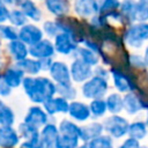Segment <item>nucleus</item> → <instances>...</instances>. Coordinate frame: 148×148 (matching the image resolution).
Wrapping results in <instances>:
<instances>
[{"label": "nucleus", "instance_id": "nucleus-9", "mask_svg": "<svg viewBox=\"0 0 148 148\" xmlns=\"http://www.w3.org/2000/svg\"><path fill=\"white\" fill-rule=\"evenodd\" d=\"M59 132L54 124H46L39 132V141L43 148H56Z\"/></svg>", "mask_w": 148, "mask_h": 148}, {"label": "nucleus", "instance_id": "nucleus-29", "mask_svg": "<svg viewBox=\"0 0 148 148\" xmlns=\"http://www.w3.org/2000/svg\"><path fill=\"white\" fill-rule=\"evenodd\" d=\"M18 135L24 138V141L27 140H32V139H38L39 138V131L25 123H21L17 128Z\"/></svg>", "mask_w": 148, "mask_h": 148}, {"label": "nucleus", "instance_id": "nucleus-43", "mask_svg": "<svg viewBox=\"0 0 148 148\" xmlns=\"http://www.w3.org/2000/svg\"><path fill=\"white\" fill-rule=\"evenodd\" d=\"M8 15H9V10H8L7 6L0 1V23L8 20Z\"/></svg>", "mask_w": 148, "mask_h": 148}, {"label": "nucleus", "instance_id": "nucleus-52", "mask_svg": "<svg viewBox=\"0 0 148 148\" xmlns=\"http://www.w3.org/2000/svg\"><path fill=\"white\" fill-rule=\"evenodd\" d=\"M0 126H1V121H0Z\"/></svg>", "mask_w": 148, "mask_h": 148}, {"label": "nucleus", "instance_id": "nucleus-24", "mask_svg": "<svg viewBox=\"0 0 148 148\" xmlns=\"http://www.w3.org/2000/svg\"><path fill=\"white\" fill-rule=\"evenodd\" d=\"M127 133H128L131 139H134V140L139 141V140H141V139H143L146 136V134H147V126L142 121H135V123L128 125Z\"/></svg>", "mask_w": 148, "mask_h": 148}, {"label": "nucleus", "instance_id": "nucleus-20", "mask_svg": "<svg viewBox=\"0 0 148 148\" xmlns=\"http://www.w3.org/2000/svg\"><path fill=\"white\" fill-rule=\"evenodd\" d=\"M8 51L10 53V56L18 62L23 59L27 58L28 56V49L25 46L24 43H22L21 40L18 39H15V40H12L9 44H8Z\"/></svg>", "mask_w": 148, "mask_h": 148}, {"label": "nucleus", "instance_id": "nucleus-12", "mask_svg": "<svg viewBox=\"0 0 148 148\" xmlns=\"http://www.w3.org/2000/svg\"><path fill=\"white\" fill-rule=\"evenodd\" d=\"M50 73L53 80L58 84H71V75L67 66L62 62H52L50 67Z\"/></svg>", "mask_w": 148, "mask_h": 148}, {"label": "nucleus", "instance_id": "nucleus-8", "mask_svg": "<svg viewBox=\"0 0 148 148\" xmlns=\"http://www.w3.org/2000/svg\"><path fill=\"white\" fill-rule=\"evenodd\" d=\"M42 37H43L42 30L32 24L23 25L20 29V31L17 32V39L21 40L22 43L29 44V45H34V44L38 43L39 40H42Z\"/></svg>", "mask_w": 148, "mask_h": 148}, {"label": "nucleus", "instance_id": "nucleus-45", "mask_svg": "<svg viewBox=\"0 0 148 148\" xmlns=\"http://www.w3.org/2000/svg\"><path fill=\"white\" fill-rule=\"evenodd\" d=\"M130 64H132L135 67H143L145 66L143 59L138 57V56H130Z\"/></svg>", "mask_w": 148, "mask_h": 148}, {"label": "nucleus", "instance_id": "nucleus-3", "mask_svg": "<svg viewBox=\"0 0 148 148\" xmlns=\"http://www.w3.org/2000/svg\"><path fill=\"white\" fill-rule=\"evenodd\" d=\"M108 89V83L105 79L95 76L88 82H86L82 87V94L87 98H94V99H99L106 91Z\"/></svg>", "mask_w": 148, "mask_h": 148}, {"label": "nucleus", "instance_id": "nucleus-37", "mask_svg": "<svg viewBox=\"0 0 148 148\" xmlns=\"http://www.w3.org/2000/svg\"><path fill=\"white\" fill-rule=\"evenodd\" d=\"M56 91H58L59 95L66 101L73 99L76 95L75 89L71 84H58V86H56Z\"/></svg>", "mask_w": 148, "mask_h": 148}, {"label": "nucleus", "instance_id": "nucleus-14", "mask_svg": "<svg viewBox=\"0 0 148 148\" xmlns=\"http://www.w3.org/2000/svg\"><path fill=\"white\" fill-rule=\"evenodd\" d=\"M54 47L58 52L62 54H68L72 51L76 50V45L72 37L65 32H60L56 36V42H54Z\"/></svg>", "mask_w": 148, "mask_h": 148}, {"label": "nucleus", "instance_id": "nucleus-5", "mask_svg": "<svg viewBox=\"0 0 148 148\" xmlns=\"http://www.w3.org/2000/svg\"><path fill=\"white\" fill-rule=\"evenodd\" d=\"M111 73L113 75L114 84L119 91H123V92L130 91V90H134L138 87L136 81H135V76L131 72L112 68Z\"/></svg>", "mask_w": 148, "mask_h": 148}, {"label": "nucleus", "instance_id": "nucleus-10", "mask_svg": "<svg viewBox=\"0 0 148 148\" xmlns=\"http://www.w3.org/2000/svg\"><path fill=\"white\" fill-rule=\"evenodd\" d=\"M20 143V135L13 126H0V147L14 148Z\"/></svg>", "mask_w": 148, "mask_h": 148}, {"label": "nucleus", "instance_id": "nucleus-47", "mask_svg": "<svg viewBox=\"0 0 148 148\" xmlns=\"http://www.w3.org/2000/svg\"><path fill=\"white\" fill-rule=\"evenodd\" d=\"M96 73H97V76H99V77H103V79L106 77V72L103 68H101V67H98L96 69Z\"/></svg>", "mask_w": 148, "mask_h": 148}, {"label": "nucleus", "instance_id": "nucleus-22", "mask_svg": "<svg viewBox=\"0 0 148 148\" xmlns=\"http://www.w3.org/2000/svg\"><path fill=\"white\" fill-rule=\"evenodd\" d=\"M45 5L47 9L57 16H62L69 10V3L67 0H45Z\"/></svg>", "mask_w": 148, "mask_h": 148}, {"label": "nucleus", "instance_id": "nucleus-15", "mask_svg": "<svg viewBox=\"0 0 148 148\" xmlns=\"http://www.w3.org/2000/svg\"><path fill=\"white\" fill-rule=\"evenodd\" d=\"M44 110L46 112V114L51 116L58 112H68V102L66 99H64L62 97H57V98H50L47 101H45L44 103Z\"/></svg>", "mask_w": 148, "mask_h": 148}, {"label": "nucleus", "instance_id": "nucleus-44", "mask_svg": "<svg viewBox=\"0 0 148 148\" xmlns=\"http://www.w3.org/2000/svg\"><path fill=\"white\" fill-rule=\"evenodd\" d=\"M12 92V89L2 81V79H0V97H7L9 96Z\"/></svg>", "mask_w": 148, "mask_h": 148}, {"label": "nucleus", "instance_id": "nucleus-41", "mask_svg": "<svg viewBox=\"0 0 148 148\" xmlns=\"http://www.w3.org/2000/svg\"><path fill=\"white\" fill-rule=\"evenodd\" d=\"M20 148H43V146H42V143L39 141V138H38V139H32V140L23 141L20 145Z\"/></svg>", "mask_w": 148, "mask_h": 148}, {"label": "nucleus", "instance_id": "nucleus-50", "mask_svg": "<svg viewBox=\"0 0 148 148\" xmlns=\"http://www.w3.org/2000/svg\"><path fill=\"white\" fill-rule=\"evenodd\" d=\"M77 148H88V146H87V145H83V146H80V147H77Z\"/></svg>", "mask_w": 148, "mask_h": 148}, {"label": "nucleus", "instance_id": "nucleus-21", "mask_svg": "<svg viewBox=\"0 0 148 148\" xmlns=\"http://www.w3.org/2000/svg\"><path fill=\"white\" fill-rule=\"evenodd\" d=\"M123 108H125V110L128 113L133 114V113H136L139 110H141L143 105L139 96H136L134 92H130L123 99Z\"/></svg>", "mask_w": 148, "mask_h": 148}, {"label": "nucleus", "instance_id": "nucleus-1", "mask_svg": "<svg viewBox=\"0 0 148 148\" xmlns=\"http://www.w3.org/2000/svg\"><path fill=\"white\" fill-rule=\"evenodd\" d=\"M21 84L23 86V89L28 95V97L34 103H37V104L44 103L45 101L52 98L53 95L57 92L54 83L46 77L27 76V77H23Z\"/></svg>", "mask_w": 148, "mask_h": 148}, {"label": "nucleus", "instance_id": "nucleus-18", "mask_svg": "<svg viewBox=\"0 0 148 148\" xmlns=\"http://www.w3.org/2000/svg\"><path fill=\"white\" fill-rule=\"evenodd\" d=\"M75 12L80 16H91L98 12V6L95 0H76Z\"/></svg>", "mask_w": 148, "mask_h": 148}, {"label": "nucleus", "instance_id": "nucleus-40", "mask_svg": "<svg viewBox=\"0 0 148 148\" xmlns=\"http://www.w3.org/2000/svg\"><path fill=\"white\" fill-rule=\"evenodd\" d=\"M44 30L49 36H57L58 32L60 31L58 25L56 24V22H51V21L44 23Z\"/></svg>", "mask_w": 148, "mask_h": 148}, {"label": "nucleus", "instance_id": "nucleus-4", "mask_svg": "<svg viewBox=\"0 0 148 148\" xmlns=\"http://www.w3.org/2000/svg\"><path fill=\"white\" fill-rule=\"evenodd\" d=\"M128 123L125 118L119 116H111L105 119L103 124V130H105L110 136L113 138H121L127 133L128 130Z\"/></svg>", "mask_w": 148, "mask_h": 148}, {"label": "nucleus", "instance_id": "nucleus-16", "mask_svg": "<svg viewBox=\"0 0 148 148\" xmlns=\"http://www.w3.org/2000/svg\"><path fill=\"white\" fill-rule=\"evenodd\" d=\"M23 75H24V73L20 68H17L16 66H13V67H9L6 69L5 74L1 76V79L12 89V88L18 87L22 83Z\"/></svg>", "mask_w": 148, "mask_h": 148}, {"label": "nucleus", "instance_id": "nucleus-7", "mask_svg": "<svg viewBox=\"0 0 148 148\" xmlns=\"http://www.w3.org/2000/svg\"><path fill=\"white\" fill-rule=\"evenodd\" d=\"M47 119H49V117H47L46 112L42 108L36 105V106L29 108V110H28V112L24 117L23 123L39 130L40 127H43L44 125L47 124Z\"/></svg>", "mask_w": 148, "mask_h": 148}, {"label": "nucleus", "instance_id": "nucleus-6", "mask_svg": "<svg viewBox=\"0 0 148 148\" xmlns=\"http://www.w3.org/2000/svg\"><path fill=\"white\" fill-rule=\"evenodd\" d=\"M125 38L127 43L133 47H140L142 42L148 39V24L140 23L127 29Z\"/></svg>", "mask_w": 148, "mask_h": 148}, {"label": "nucleus", "instance_id": "nucleus-17", "mask_svg": "<svg viewBox=\"0 0 148 148\" xmlns=\"http://www.w3.org/2000/svg\"><path fill=\"white\" fill-rule=\"evenodd\" d=\"M103 125L98 123H91L83 127H80V139L83 141L89 142L90 140L102 135Z\"/></svg>", "mask_w": 148, "mask_h": 148}, {"label": "nucleus", "instance_id": "nucleus-34", "mask_svg": "<svg viewBox=\"0 0 148 148\" xmlns=\"http://www.w3.org/2000/svg\"><path fill=\"white\" fill-rule=\"evenodd\" d=\"M119 6H120V3H119L118 0H104L102 7L98 9V10H99V17L106 20V17H108L111 13L116 12Z\"/></svg>", "mask_w": 148, "mask_h": 148}, {"label": "nucleus", "instance_id": "nucleus-13", "mask_svg": "<svg viewBox=\"0 0 148 148\" xmlns=\"http://www.w3.org/2000/svg\"><path fill=\"white\" fill-rule=\"evenodd\" d=\"M71 74H72V77H73L74 81L82 82V81L87 80L88 77H90V75L92 73H91V69H90V66L89 65H87L86 62H83L80 59H76L72 64Z\"/></svg>", "mask_w": 148, "mask_h": 148}, {"label": "nucleus", "instance_id": "nucleus-48", "mask_svg": "<svg viewBox=\"0 0 148 148\" xmlns=\"http://www.w3.org/2000/svg\"><path fill=\"white\" fill-rule=\"evenodd\" d=\"M143 61H145V65H147V66H148V47H147V50H146V56H145Z\"/></svg>", "mask_w": 148, "mask_h": 148}, {"label": "nucleus", "instance_id": "nucleus-42", "mask_svg": "<svg viewBox=\"0 0 148 148\" xmlns=\"http://www.w3.org/2000/svg\"><path fill=\"white\" fill-rule=\"evenodd\" d=\"M119 148H140V145H139V141L138 140H134V139L128 138L127 140H125L123 142L121 146H119Z\"/></svg>", "mask_w": 148, "mask_h": 148}, {"label": "nucleus", "instance_id": "nucleus-36", "mask_svg": "<svg viewBox=\"0 0 148 148\" xmlns=\"http://www.w3.org/2000/svg\"><path fill=\"white\" fill-rule=\"evenodd\" d=\"M148 18V0H140L135 5V20L145 21Z\"/></svg>", "mask_w": 148, "mask_h": 148}, {"label": "nucleus", "instance_id": "nucleus-39", "mask_svg": "<svg viewBox=\"0 0 148 148\" xmlns=\"http://www.w3.org/2000/svg\"><path fill=\"white\" fill-rule=\"evenodd\" d=\"M0 38H5L8 40H15L17 39V31L15 30V28L10 27V25H3L0 24Z\"/></svg>", "mask_w": 148, "mask_h": 148}, {"label": "nucleus", "instance_id": "nucleus-51", "mask_svg": "<svg viewBox=\"0 0 148 148\" xmlns=\"http://www.w3.org/2000/svg\"><path fill=\"white\" fill-rule=\"evenodd\" d=\"M147 110H148V108H147ZM146 126H148V111H147V121H146Z\"/></svg>", "mask_w": 148, "mask_h": 148}, {"label": "nucleus", "instance_id": "nucleus-31", "mask_svg": "<svg viewBox=\"0 0 148 148\" xmlns=\"http://www.w3.org/2000/svg\"><path fill=\"white\" fill-rule=\"evenodd\" d=\"M79 138L71 136V135H64L59 134L56 143V148H77Z\"/></svg>", "mask_w": 148, "mask_h": 148}, {"label": "nucleus", "instance_id": "nucleus-32", "mask_svg": "<svg viewBox=\"0 0 148 148\" xmlns=\"http://www.w3.org/2000/svg\"><path fill=\"white\" fill-rule=\"evenodd\" d=\"M88 148H113L112 139L109 135H99L87 143Z\"/></svg>", "mask_w": 148, "mask_h": 148}, {"label": "nucleus", "instance_id": "nucleus-25", "mask_svg": "<svg viewBox=\"0 0 148 148\" xmlns=\"http://www.w3.org/2000/svg\"><path fill=\"white\" fill-rule=\"evenodd\" d=\"M17 68H20L23 73H28V74H37L40 71V64L39 60H34V59H23L21 61H18L15 65Z\"/></svg>", "mask_w": 148, "mask_h": 148}, {"label": "nucleus", "instance_id": "nucleus-35", "mask_svg": "<svg viewBox=\"0 0 148 148\" xmlns=\"http://www.w3.org/2000/svg\"><path fill=\"white\" fill-rule=\"evenodd\" d=\"M8 20H9V22H10L13 25H16V27H23V25H25V23H27V17H25V15H24L21 10H18V9H14V10L9 12Z\"/></svg>", "mask_w": 148, "mask_h": 148}, {"label": "nucleus", "instance_id": "nucleus-27", "mask_svg": "<svg viewBox=\"0 0 148 148\" xmlns=\"http://www.w3.org/2000/svg\"><path fill=\"white\" fill-rule=\"evenodd\" d=\"M0 121L1 126H12L15 123L14 111L0 99Z\"/></svg>", "mask_w": 148, "mask_h": 148}, {"label": "nucleus", "instance_id": "nucleus-38", "mask_svg": "<svg viewBox=\"0 0 148 148\" xmlns=\"http://www.w3.org/2000/svg\"><path fill=\"white\" fill-rule=\"evenodd\" d=\"M89 111L94 114V117H101L105 113L106 111V104L104 101L102 99H94L90 103V108Z\"/></svg>", "mask_w": 148, "mask_h": 148}, {"label": "nucleus", "instance_id": "nucleus-11", "mask_svg": "<svg viewBox=\"0 0 148 148\" xmlns=\"http://www.w3.org/2000/svg\"><path fill=\"white\" fill-rule=\"evenodd\" d=\"M28 52L37 58V59H46V58H51L54 53V46L51 44V42L46 40V39H42L38 43L34 44L30 46V49L28 50Z\"/></svg>", "mask_w": 148, "mask_h": 148}, {"label": "nucleus", "instance_id": "nucleus-49", "mask_svg": "<svg viewBox=\"0 0 148 148\" xmlns=\"http://www.w3.org/2000/svg\"><path fill=\"white\" fill-rule=\"evenodd\" d=\"M3 67V62H2V60L0 59V71H1V68Z\"/></svg>", "mask_w": 148, "mask_h": 148}, {"label": "nucleus", "instance_id": "nucleus-33", "mask_svg": "<svg viewBox=\"0 0 148 148\" xmlns=\"http://www.w3.org/2000/svg\"><path fill=\"white\" fill-rule=\"evenodd\" d=\"M105 104H106V109L110 112L117 113V112L121 111V109H123V98L118 94H111L108 97Z\"/></svg>", "mask_w": 148, "mask_h": 148}, {"label": "nucleus", "instance_id": "nucleus-30", "mask_svg": "<svg viewBox=\"0 0 148 148\" xmlns=\"http://www.w3.org/2000/svg\"><path fill=\"white\" fill-rule=\"evenodd\" d=\"M76 57H77V59L82 60L83 62H86L89 66L96 65L98 62V57L95 54V52H92L91 50H88V49H83V47L76 49Z\"/></svg>", "mask_w": 148, "mask_h": 148}, {"label": "nucleus", "instance_id": "nucleus-23", "mask_svg": "<svg viewBox=\"0 0 148 148\" xmlns=\"http://www.w3.org/2000/svg\"><path fill=\"white\" fill-rule=\"evenodd\" d=\"M20 7H21V12L25 15V17H30L34 21H39L42 13L38 9V7L31 1V0H22L20 2Z\"/></svg>", "mask_w": 148, "mask_h": 148}, {"label": "nucleus", "instance_id": "nucleus-28", "mask_svg": "<svg viewBox=\"0 0 148 148\" xmlns=\"http://www.w3.org/2000/svg\"><path fill=\"white\" fill-rule=\"evenodd\" d=\"M58 132H59V134L76 136L80 139V127L77 125H75L74 123L66 120V119L60 123V125L58 127Z\"/></svg>", "mask_w": 148, "mask_h": 148}, {"label": "nucleus", "instance_id": "nucleus-2", "mask_svg": "<svg viewBox=\"0 0 148 148\" xmlns=\"http://www.w3.org/2000/svg\"><path fill=\"white\" fill-rule=\"evenodd\" d=\"M56 24L58 25L59 30L69 35L74 42H84L87 37V30L82 22L73 18V17H65L60 16Z\"/></svg>", "mask_w": 148, "mask_h": 148}, {"label": "nucleus", "instance_id": "nucleus-19", "mask_svg": "<svg viewBox=\"0 0 148 148\" xmlns=\"http://www.w3.org/2000/svg\"><path fill=\"white\" fill-rule=\"evenodd\" d=\"M68 112L71 114L72 118L79 120V121H83V120H87L90 116V111H89V108L83 104V103H80V102H73L69 104L68 106Z\"/></svg>", "mask_w": 148, "mask_h": 148}, {"label": "nucleus", "instance_id": "nucleus-46", "mask_svg": "<svg viewBox=\"0 0 148 148\" xmlns=\"http://www.w3.org/2000/svg\"><path fill=\"white\" fill-rule=\"evenodd\" d=\"M39 64H40V69H50L52 61H51V58H46V59H40Z\"/></svg>", "mask_w": 148, "mask_h": 148}, {"label": "nucleus", "instance_id": "nucleus-26", "mask_svg": "<svg viewBox=\"0 0 148 148\" xmlns=\"http://www.w3.org/2000/svg\"><path fill=\"white\" fill-rule=\"evenodd\" d=\"M135 2L133 0H125L120 5V15L124 22H131L135 20Z\"/></svg>", "mask_w": 148, "mask_h": 148}]
</instances>
